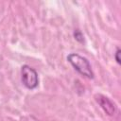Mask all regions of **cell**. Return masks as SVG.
<instances>
[{
	"label": "cell",
	"mask_w": 121,
	"mask_h": 121,
	"mask_svg": "<svg viewBox=\"0 0 121 121\" xmlns=\"http://www.w3.org/2000/svg\"><path fill=\"white\" fill-rule=\"evenodd\" d=\"M67 60L74 67V69L80 75L90 79H93L95 78V74L92 70L91 63L87 58L77 53H71L67 56Z\"/></svg>",
	"instance_id": "6da1fadb"
},
{
	"label": "cell",
	"mask_w": 121,
	"mask_h": 121,
	"mask_svg": "<svg viewBox=\"0 0 121 121\" xmlns=\"http://www.w3.org/2000/svg\"><path fill=\"white\" fill-rule=\"evenodd\" d=\"M21 80L24 86L29 90H33L38 87L39 77L36 70L27 64L21 67Z\"/></svg>",
	"instance_id": "7a4b0ae2"
},
{
	"label": "cell",
	"mask_w": 121,
	"mask_h": 121,
	"mask_svg": "<svg viewBox=\"0 0 121 121\" xmlns=\"http://www.w3.org/2000/svg\"><path fill=\"white\" fill-rule=\"evenodd\" d=\"M95 101L98 103V105L102 108V110L110 116H112L115 112V105L114 103L107 96L101 95V94H96L95 95Z\"/></svg>",
	"instance_id": "3957f363"
},
{
	"label": "cell",
	"mask_w": 121,
	"mask_h": 121,
	"mask_svg": "<svg viewBox=\"0 0 121 121\" xmlns=\"http://www.w3.org/2000/svg\"><path fill=\"white\" fill-rule=\"evenodd\" d=\"M74 38L77 42H78L80 43H84V36L79 29H76L74 31Z\"/></svg>",
	"instance_id": "277c9868"
},
{
	"label": "cell",
	"mask_w": 121,
	"mask_h": 121,
	"mask_svg": "<svg viewBox=\"0 0 121 121\" xmlns=\"http://www.w3.org/2000/svg\"><path fill=\"white\" fill-rule=\"evenodd\" d=\"M120 48H116V51H115V53H114V59H115V60H116V62L118 63V64H120L121 63V61H120Z\"/></svg>",
	"instance_id": "5b68a950"
}]
</instances>
